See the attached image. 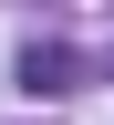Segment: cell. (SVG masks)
I'll use <instances>...</instances> for the list:
<instances>
[{"label":"cell","instance_id":"1","mask_svg":"<svg viewBox=\"0 0 114 125\" xmlns=\"http://www.w3.org/2000/svg\"><path fill=\"white\" fill-rule=\"evenodd\" d=\"M73 73H83V62L62 52V42H31V52H21V94H42V104H52V94H73Z\"/></svg>","mask_w":114,"mask_h":125}]
</instances>
